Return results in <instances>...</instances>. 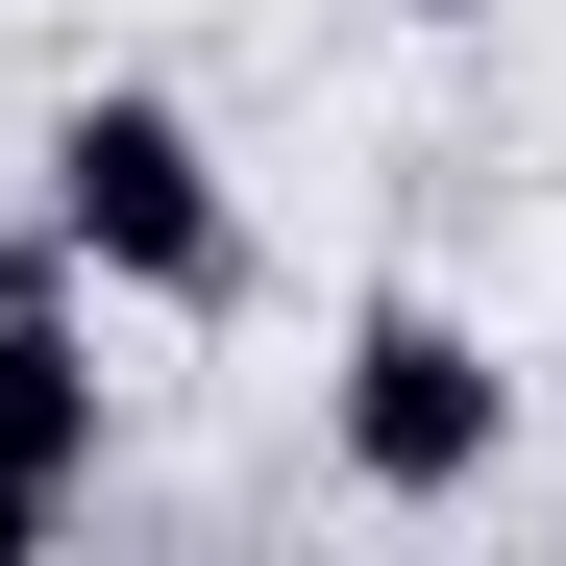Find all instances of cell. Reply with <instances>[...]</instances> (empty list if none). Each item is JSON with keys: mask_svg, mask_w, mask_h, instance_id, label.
Segmentation results:
<instances>
[{"mask_svg": "<svg viewBox=\"0 0 566 566\" xmlns=\"http://www.w3.org/2000/svg\"><path fill=\"white\" fill-rule=\"evenodd\" d=\"M99 517V271L50 222H0V566Z\"/></svg>", "mask_w": 566, "mask_h": 566, "instance_id": "obj_3", "label": "cell"}, {"mask_svg": "<svg viewBox=\"0 0 566 566\" xmlns=\"http://www.w3.org/2000/svg\"><path fill=\"white\" fill-rule=\"evenodd\" d=\"M25 222L148 321H247V198H222V124L172 74H74L50 148H25Z\"/></svg>", "mask_w": 566, "mask_h": 566, "instance_id": "obj_1", "label": "cell"}, {"mask_svg": "<svg viewBox=\"0 0 566 566\" xmlns=\"http://www.w3.org/2000/svg\"><path fill=\"white\" fill-rule=\"evenodd\" d=\"M395 25H493V0H395Z\"/></svg>", "mask_w": 566, "mask_h": 566, "instance_id": "obj_4", "label": "cell"}, {"mask_svg": "<svg viewBox=\"0 0 566 566\" xmlns=\"http://www.w3.org/2000/svg\"><path fill=\"white\" fill-rule=\"evenodd\" d=\"M321 443H345L369 517H468V493L517 468V369H493V321H468V296H369L345 369H321Z\"/></svg>", "mask_w": 566, "mask_h": 566, "instance_id": "obj_2", "label": "cell"}]
</instances>
